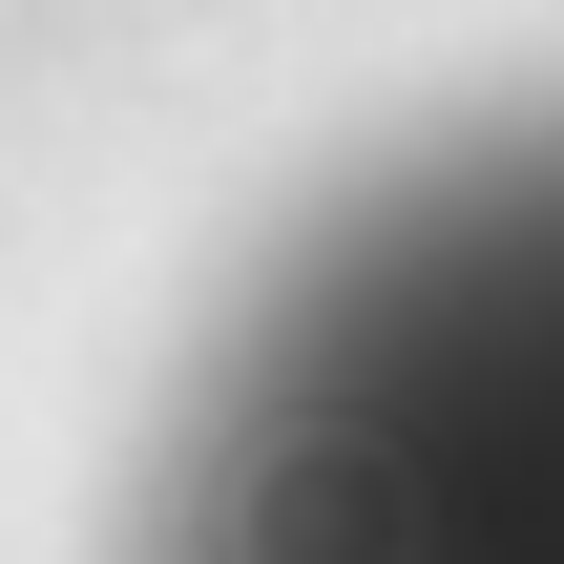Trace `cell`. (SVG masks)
I'll return each mask as SVG.
<instances>
[{
    "label": "cell",
    "instance_id": "1",
    "mask_svg": "<svg viewBox=\"0 0 564 564\" xmlns=\"http://www.w3.org/2000/svg\"><path fill=\"white\" fill-rule=\"evenodd\" d=\"M147 564H564V167L314 251L230 335Z\"/></svg>",
    "mask_w": 564,
    "mask_h": 564
}]
</instances>
